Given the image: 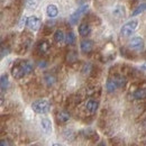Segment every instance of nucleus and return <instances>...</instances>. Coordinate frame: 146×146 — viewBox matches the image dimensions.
<instances>
[{"instance_id":"1","label":"nucleus","mask_w":146,"mask_h":146,"mask_svg":"<svg viewBox=\"0 0 146 146\" xmlns=\"http://www.w3.org/2000/svg\"><path fill=\"white\" fill-rule=\"evenodd\" d=\"M32 109L36 113H47L51 110V104L46 99H38L32 104Z\"/></svg>"},{"instance_id":"2","label":"nucleus","mask_w":146,"mask_h":146,"mask_svg":"<svg viewBox=\"0 0 146 146\" xmlns=\"http://www.w3.org/2000/svg\"><path fill=\"white\" fill-rule=\"evenodd\" d=\"M137 27H138V20L133 19V20H130V21L126 23V24L121 27L120 33H121V35H124V36H126V37L130 36V35L136 31Z\"/></svg>"},{"instance_id":"3","label":"nucleus","mask_w":146,"mask_h":146,"mask_svg":"<svg viewBox=\"0 0 146 146\" xmlns=\"http://www.w3.org/2000/svg\"><path fill=\"white\" fill-rule=\"evenodd\" d=\"M26 25L31 31L36 32L40 27V19L38 18L37 16H31V17L26 18Z\"/></svg>"},{"instance_id":"4","label":"nucleus","mask_w":146,"mask_h":146,"mask_svg":"<svg viewBox=\"0 0 146 146\" xmlns=\"http://www.w3.org/2000/svg\"><path fill=\"white\" fill-rule=\"evenodd\" d=\"M88 8H89V6L88 5H82L75 13H73L72 15L70 16V23L72 24V25H74V24H76L78 23V20H79V18H80V16L83 14V13H86L87 10H88Z\"/></svg>"},{"instance_id":"5","label":"nucleus","mask_w":146,"mask_h":146,"mask_svg":"<svg viewBox=\"0 0 146 146\" xmlns=\"http://www.w3.org/2000/svg\"><path fill=\"white\" fill-rule=\"evenodd\" d=\"M129 47L135 51L142 50L144 47V39L142 37H133L129 42Z\"/></svg>"},{"instance_id":"6","label":"nucleus","mask_w":146,"mask_h":146,"mask_svg":"<svg viewBox=\"0 0 146 146\" xmlns=\"http://www.w3.org/2000/svg\"><path fill=\"white\" fill-rule=\"evenodd\" d=\"M112 16L116 18H124L126 16V8L124 5H116L112 8Z\"/></svg>"},{"instance_id":"7","label":"nucleus","mask_w":146,"mask_h":146,"mask_svg":"<svg viewBox=\"0 0 146 146\" xmlns=\"http://www.w3.org/2000/svg\"><path fill=\"white\" fill-rule=\"evenodd\" d=\"M39 125H40V129L45 133V134H51L52 133V123L48 118H42L40 121H39Z\"/></svg>"},{"instance_id":"8","label":"nucleus","mask_w":146,"mask_h":146,"mask_svg":"<svg viewBox=\"0 0 146 146\" xmlns=\"http://www.w3.org/2000/svg\"><path fill=\"white\" fill-rule=\"evenodd\" d=\"M91 33V26L88 23H81L79 25V34L80 36L87 37Z\"/></svg>"},{"instance_id":"9","label":"nucleus","mask_w":146,"mask_h":146,"mask_svg":"<svg viewBox=\"0 0 146 146\" xmlns=\"http://www.w3.org/2000/svg\"><path fill=\"white\" fill-rule=\"evenodd\" d=\"M80 48L83 53H89L91 52L92 48H93V42L90 39H83L80 44Z\"/></svg>"},{"instance_id":"10","label":"nucleus","mask_w":146,"mask_h":146,"mask_svg":"<svg viewBox=\"0 0 146 146\" xmlns=\"http://www.w3.org/2000/svg\"><path fill=\"white\" fill-rule=\"evenodd\" d=\"M98 107H99V102H98L97 100H94V99L88 100L87 104H86V108H87V110H88L90 113H94V112L98 110Z\"/></svg>"},{"instance_id":"11","label":"nucleus","mask_w":146,"mask_h":146,"mask_svg":"<svg viewBox=\"0 0 146 146\" xmlns=\"http://www.w3.org/2000/svg\"><path fill=\"white\" fill-rule=\"evenodd\" d=\"M11 74H13V76L16 78V79H21V78L25 76V73H24V70H23L20 63L17 64V65H15V66L11 69Z\"/></svg>"},{"instance_id":"12","label":"nucleus","mask_w":146,"mask_h":146,"mask_svg":"<svg viewBox=\"0 0 146 146\" xmlns=\"http://www.w3.org/2000/svg\"><path fill=\"white\" fill-rule=\"evenodd\" d=\"M50 47H51V45H50V43L47 40H42L37 45V50H38V52L40 54H46L50 51Z\"/></svg>"},{"instance_id":"13","label":"nucleus","mask_w":146,"mask_h":146,"mask_svg":"<svg viewBox=\"0 0 146 146\" xmlns=\"http://www.w3.org/2000/svg\"><path fill=\"white\" fill-rule=\"evenodd\" d=\"M56 118H57V121H58V123H61V124H65V123H68V121L70 120L71 116H70V113H69L68 111L63 110V111H60V112L57 113Z\"/></svg>"},{"instance_id":"14","label":"nucleus","mask_w":146,"mask_h":146,"mask_svg":"<svg viewBox=\"0 0 146 146\" xmlns=\"http://www.w3.org/2000/svg\"><path fill=\"white\" fill-rule=\"evenodd\" d=\"M20 65H21V68H23V70H24L25 75L31 74V73L33 72V70H34V65H33V63L29 62V61H23V62L20 63Z\"/></svg>"},{"instance_id":"15","label":"nucleus","mask_w":146,"mask_h":146,"mask_svg":"<svg viewBox=\"0 0 146 146\" xmlns=\"http://www.w3.org/2000/svg\"><path fill=\"white\" fill-rule=\"evenodd\" d=\"M9 88V78L8 74H2L0 76V90L6 91Z\"/></svg>"},{"instance_id":"16","label":"nucleus","mask_w":146,"mask_h":146,"mask_svg":"<svg viewBox=\"0 0 146 146\" xmlns=\"http://www.w3.org/2000/svg\"><path fill=\"white\" fill-rule=\"evenodd\" d=\"M46 14L48 17L51 18H55L57 15H58V9L55 5H48L47 8H46Z\"/></svg>"},{"instance_id":"17","label":"nucleus","mask_w":146,"mask_h":146,"mask_svg":"<svg viewBox=\"0 0 146 146\" xmlns=\"http://www.w3.org/2000/svg\"><path fill=\"white\" fill-rule=\"evenodd\" d=\"M106 89H107V91L108 92H115L117 89H118V86H117V83H116V81L113 80V78L112 79H109L108 81H107V83H106Z\"/></svg>"},{"instance_id":"18","label":"nucleus","mask_w":146,"mask_h":146,"mask_svg":"<svg viewBox=\"0 0 146 146\" xmlns=\"http://www.w3.org/2000/svg\"><path fill=\"white\" fill-rule=\"evenodd\" d=\"M113 80L116 81V83H117L118 88H123V87H125V86H126V83H127L126 78H125V76H123V75H116V76H113Z\"/></svg>"},{"instance_id":"19","label":"nucleus","mask_w":146,"mask_h":146,"mask_svg":"<svg viewBox=\"0 0 146 146\" xmlns=\"http://www.w3.org/2000/svg\"><path fill=\"white\" fill-rule=\"evenodd\" d=\"M146 96V90L144 88L142 89H137L136 91L134 92V98L137 99V100H143Z\"/></svg>"},{"instance_id":"20","label":"nucleus","mask_w":146,"mask_h":146,"mask_svg":"<svg viewBox=\"0 0 146 146\" xmlns=\"http://www.w3.org/2000/svg\"><path fill=\"white\" fill-rule=\"evenodd\" d=\"M64 38H65V35H64V33L62 32V31H56L54 33V40L56 43H62V42H64Z\"/></svg>"},{"instance_id":"21","label":"nucleus","mask_w":146,"mask_h":146,"mask_svg":"<svg viewBox=\"0 0 146 146\" xmlns=\"http://www.w3.org/2000/svg\"><path fill=\"white\" fill-rule=\"evenodd\" d=\"M39 0H27V9L29 10H35L38 7Z\"/></svg>"},{"instance_id":"22","label":"nucleus","mask_w":146,"mask_h":146,"mask_svg":"<svg viewBox=\"0 0 146 146\" xmlns=\"http://www.w3.org/2000/svg\"><path fill=\"white\" fill-rule=\"evenodd\" d=\"M44 80H45L47 86H53L55 83V81H56V78H55L54 75H52V74H46Z\"/></svg>"},{"instance_id":"23","label":"nucleus","mask_w":146,"mask_h":146,"mask_svg":"<svg viewBox=\"0 0 146 146\" xmlns=\"http://www.w3.org/2000/svg\"><path fill=\"white\" fill-rule=\"evenodd\" d=\"M64 40H65V43H66L68 45H72V44H74V42H75V35L71 32V33H69V34L65 36Z\"/></svg>"},{"instance_id":"24","label":"nucleus","mask_w":146,"mask_h":146,"mask_svg":"<svg viewBox=\"0 0 146 146\" xmlns=\"http://www.w3.org/2000/svg\"><path fill=\"white\" fill-rule=\"evenodd\" d=\"M145 8H146V6H145V3H142V5H139L134 11H133V16H137V15H139V14H142L144 10H145Z\"/></svg>"},{"instance_id":"25","label":"nucleus","mask_w":146,"mask_h":146,"mask_svg":"<svg viewBox=\"0 0 146 146\" xmlns=\"http://www.w3.org/2000/svg\"><path fill=\"white\" fill-rule=\"evenodd\" d=\"M0 146H11V144L6 139H0Z\"/></svg>"},{"instance_id":"26","label":"nucleus","mask_w":146,"mask_h":146,"mask_svg":"<svg viewBox=\"0 0 146 146\" xmlns=\"http://www.w3.org/2000/svg\"><path fill=\"white\" fill-rule=\"evenodd\" d=\"M3 104H5V97L0 93V107H2V106H3Z\"/></svg>"},{"instance_id":"27","label":"nucleus","mask_w":146,"mask_h":146,"mask_svg":"<svg viewBox=\"0 0 146 146\" xmlns=\"http://www.w3.org/2000/svg\"><path fill=\"white\" fill-rule=\"evenodd\" d=\"M97 146H107V145H106V143H105V142H100Z\"/></svg>"},{"instance_id":"28","label":"nucleus","mask_w":146,"mask_h":146,"mask_svg":"<svg viewBox=\"0 0 146 146\" xmlns=\"http://www.w3.org/2000/svg\"><path fill=\"white\" fill-rule=\"evenodd\" d=\"M52 146H64V145H62V144H60V143H54Z\"/></svg>"}]
</instances>
